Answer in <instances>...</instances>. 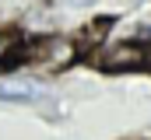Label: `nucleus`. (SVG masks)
<instances>
[{
  "label": "nucleus",
  "mask_w": 151,
  "mask_h": 140,
  "mask_svg": "<svg viewBox=\"0 0 151 140\" xmlns=\"http://www.w3.org/2000/svg\"><path fill=\"white\" fill-rule=\"evenodd\" d=\"M148 63V53L141 42H116L109 49H102L99 56V67L109 70V74H123V70H137Z\"/></svg>",
  "instance_id": "2"
},
{
  "label": "nucleus",
  "mask_w": 151,
  "mask_h": 140,
  "mask_svg": "<svg viewBox=\"0 0 151 140\" xmlns=\"http://www.w3.org/2000/svg\"><path fill=\"white\" fill-rule=\"evenodd\" d=\"M0 98L4 102H21V105H32L46 98V88L39 81H4L0 84Z\"/></svg>",
  "instance_id": "3"
},
{
  "label": "nucleus",
  "mask_w": 151,
  "mask_h": 140,
  "mask_svg": "<svg viewBox=\"0 0 151 140\" xmlns=\"http://www.w3.org/2000/svg\"><path fill=\"white\" fill-rule=\"evenodd\" d=\"M63 4H70V7H88V4H95V0H63Z\"/></svg>",
  "instance_id": "5"
},
{
  "label": "nucleus",
  "mask_w": 151,
  "mask_h": 140,
  "mask_svg": "<svg viewBox=\"0 0 151 140\" xmlns=\"http://www.w3.org/2000/svg\"><path fill=\"white\" fill-rule=\"evenodd\" d=\"M14 46H18V35H14V32H4V28H0V63H7L4 56H7V53H14Z\"/></svg>",
  "instance_id": "4"
},
{
  "label": "nucleus",
  "mask_w": 151,
  "mask_h": 140,
  "mask_svg": "<svg viewBox=\"0 0 151 140\" xmlns=\"http://www.w3.org/2000/svg\"><path fill=\"white\" fill-rule=\"evenodd\" d=\"M77 56V46L70 39H56V35H46V39H39L28 46V53H25V60H32V63H46V67H67V63H74Z\"/></svg>",
  "instance_id": "1"
}]
</instances>
